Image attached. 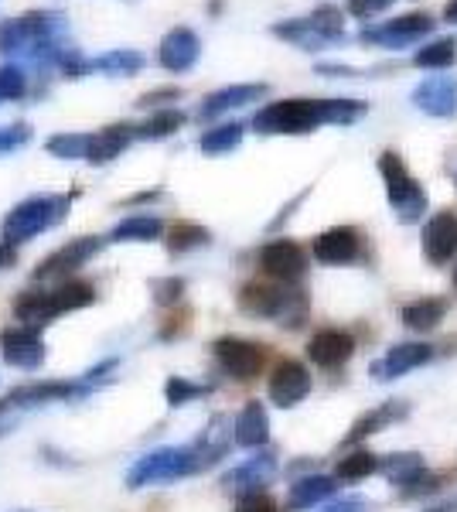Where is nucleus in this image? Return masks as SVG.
Returning a JSON list of instances; mask_svg holds the SVG:
<instances>
[{
    "label": "nucleus",
    "mask_w": 457,
    "mask_h": 512,
    "mask_svg": "<svg viewBox=\"0 0 457 512\" xmlns=\"http://www.w3.org/2000/svg\"><path fill=\"white\" fill-rule=\"evenodd\" d=\"M369 113V103L362 99H280V103H267L253 117V130L263 137L280 134H311L318 127H348L359 123Z\"/></svg>",
    "instance_id": "obj_1"
},
{
    "label": "nucleus",
    "mask_w": 457,
    "mask_h": 512,
    "mask_svg": "<svg viewBox=\"0 0 457 512\" xmlns=\"http://www.w3.org/2000/svg\"><path fill=\"white\" fill-rule=\"evenodd\" d=\"M239 308L253 318L277 321L284 328H301L307 318V297L294 284H277V280H249L239 291Z\"/></svg>",
    "instance_id": "obj_2"
},
{
    "label": "nucleus",
    "mask_w": 457,
    "mask_h": 512,
    "mask_svg": "<svg viewBox=\"0 0 457 512\" xmlns=\"http://www.w3.org/2000/svg\"><path fill=\"white\" fill-rule=\"evenodd\" d=\"M96 301V287L86 280H62L55 291H24L14 301V318L28 328L48 325L58 315H69V311H82Z\"/></svg>",
    "instance_id": "obj_3"
},
{
    "label": "nucleus",
    "mask_w": 457,
    "mask_h": 512,
    "mask_svg": "<svg viewBox=\"0 0 457 512\" xmlns=\"http://www.w3.org/2000/svg\"><path fill=\"white\" fill-rule=\"evenodd\" d=\"M69 205H72L69 195L24 198V202L14 205V209L4 216V222H0V239H4V243H14V246L28 243V239H35L41 233H48V229H55L58 222H65Z\"/></svg>",
    "instance_id": "obj_4"
},
{
    "label": "nucleus",
    "mask_w": 457,
    "mask_h": 512,
    "mask_svg": "<svg viewBox=\"0 0 457 512\" xmlns=\"http://www.w3.org/2000/svg\"><path fill=\"white\" fill-rule=\"evenodd\" d=\"M205 458L195 444H178V448H157L144 458H137V465L127 472V489H147V485H168L178 478L205 472Z\"/></svg>",
    "instance_id": "obj_5"
},
{
    "label": "nucleus",
    "mask_w": 457,
    "mask_h": 512,
    "mask_svg": "<svg viewBox=\"0 0 457 512\" xmlns=\"http://www.w3.org/2000/svg\"><path fill=\"white\" fill-rule=\"evenodd\" d=\"M379 175L386 181V198L393 205L396 219L413 226V222L423 219L427 212V192L420 188V181L410 175L406 161L396 151H382L379 154Z\"/></svg>",
    "instance_id": "obj_6"
},
{
    "label": "nucleus",
    "mask_w": 457,
    "mask_h": 512,
    "mask_svg": "<svg viewBox=\"0 0 457 512\" xmlns=\"http://www.w3.org/2000/svg\"><path fill=\"white\" fill-rule=\"evenodd\" d=\"M65 14L58 11H28L21 18L0 21V55H28L52 38H62Z\"/></svg>",
    "instance_id": "obj_7"
},
{
    "label": "nucleus",
    "mask_w": 457,
    "mask_h": 512,
    "mask_svg": "<svg viewBox=\"0 0 457 512\" xmlns=\"http://www.w3.org/2000/svg\"><path fill=\"white\" fill-rule=\"evenodd\" d=\"M96 390L82 376L76 379H41V383L18 386L0 400V417L21 414V410L48 407V403H65V400H82V396H93Z\"/></svg>",
    "instance_id": "obj_8"
},
{
    "label": "nucleus",
    "mask_w": 457,
    "mask_h": 512,
    "mask_svg": "<svg viewBox=\"0 0 457 512\" xmlns=\"http://www.w3.org/2000/svg\"><path fill=\"white\" fill-rule=\"evenodd\" d=\"M212 355H215V362H219L222 373L239 379V383L256 379L263 373V366H267V345L249 342V338H236V335L215 338Z\"/></svg>",
    "instance_id": "obj_9"
},
{
    "label": "nucleus",
    "mask_w": 457,
    "mask_h": 512,
    "mask_svg": "<svg viewBox=\"0 0 457 512\" xmlns=\"http://www.w3.org/2000/svg\"><path fill=\"white\" fill-rule=\"evenodd\" d=\"M103 246H106L103 236H76V239H69V243L58 246L52 256H45V260L38 263L35 284H41V280H65V277H72L76 270L86 267L93 256H99Z\"/></svg>",
    "instance_id": "obj_10"
},
{
    "label": "nucleus",
    "mask_w": 457,
    "mask_h": 512,
    "mask_svg": "<svg viewBox=\"0 0 457 512\" xmlns=\"http://www.w3.org/2000/svg\"><path fill=\"white\" fill-rule=\"evenodd\" d=\"M0 359L14 369L35 373V369L45 366V359H48L45 338H41L38 328H28V325L4 328V335H0Z\"/></svg>",
    "instance_id": "obj_11"
},
{
    "label": "nucleus",
    "mask_w": 457,
    "mask_h": 512,
    "mask_svg": "<svg viewBox=\"0 0 457 512\" xmlns=\"http://www.w3.org/2000/svg\"><path fill=\"white\" fill-rule=\"evenodd\" d=\"M311 253L324 267H348L365 256V236L355 226H331L311 243Z\"/></svg>",
    "instance_id": "obj_12"
},
{
    "label": "nucleus",
    "mask_w": 457,
    "mask_h": 512,
    "mask_svg": "<svg viewBox=\"0 0 457 512\" xmlns=\"http://www.w3.org/2000/svg\"><path fill=\"white\" fill-rule=\"evenodd\" d=\"M430 31H434V18H430V14H403V18L376 24V28H362L359 41H365V45H382V48H406V45L423 41Z\"/></svg>",
    "instance_id": "obj_13"
},
{
    "label": "nucleus",
    "mask_w": 457,
    "mask_h": 512,
    "mask_svg": "<svg viewBox=\"0 0 457 512\" xmlns=\"http://www.w3.org/2000/svg\"><path fill=\"white\" fill-rule=\"evenodd\" d=\"M280 472V461L273 451H256L253 458H246L243 465L229 468L226 475H222V489L232 492V495H253V492H263L267 485L277 478Z\"/></svg>",
    "instance_id": "obj_14"
},
{
    "label": "nucleus",
    "mask_w": 457,
    "mask_h": 512,
    "mask_svg": "<svg viewBox=\"0 0 457 512\" xmlns=\"http://www.w3.org/2000/svg\"><path fill=\"white\" fill-rule=\"evenodd\" d=\"M260 270L277 284H297L307 274V253L294 239H273L260 250Z\"/></svg>",
    "instance_id": "obj_15"
},
{
    "label": "nucleus",
    "mask_w": 457,
    "mask_h": 512,
    "mask_svg": "<svg viewBox=\"0 0 457 512\" xmlns=\"http://www.w3.org/2000/svg\"><path fill=\"white\" fill-rule=\"evenodd\" d=\"M434 359V345H427V342H400V345H393L382 359L372 362V379L376 383H393V379H400L406 373H413V369H420V366H427V362Z\"/></svg>",
    "instance_id": "obj_16"
},
{
    "label": "nucleus",
    "mask_w": 457,
    "mask_h": 512,
    "mask_svg": "<svg viewBox=\"0 0 457 512\" xmlns=\"http://www.w3.org/2000/svg\"><path fill=\"white\" fill-rule=\"evenodd\" d=\"M267 393L277 407H297L301 400H307L311 393V373H307L304 362L297 359H284L277 362V369L270 373V383H267Z\"/></svg>",
    "instance_id": "obj_17"
},
{
    "label": "nucleus",
    "mask_w": 457,
    "mask_h": 512,
    "mask_svg": "<svg viewBox=\"0 0 457 512\" xmlns=\"http://www.w3.org/2000/svg\"><path fill=\"white\" fill-rule=\"evenodd\" d=\"M413 106L427 117H457V79L454 76H427L413 89Z\"/></svg>",
    "instance_id": "obj_18"
},
{
    "label": "nucleus",
    "mask_w": 457,
    "mask_h": 512,
    "mask_svg": "<svg viewBox=\"0 0 457 512\" xmlns=\"http://www.w3.org/2000/svg\"><path fill=\"white\" fill-rule=\"evenodd\" d=\"M198 59H202V41H198V35L191 28H171L168 35L161 38V48H157L161 69L181 76V72L195 69Z\"/></svg>",
    "instance_id": "obj_19"
},
{
    "label": "nucleus",
    "mask_w": 457,
    "mask_h": 512,
    "mask_svg": "<svg viewBox=\"0 0 457 512\" xmlns=\"http://www.w3.org/2000/svg\"><path fill=\"white\" fill-rule=\"evenodd\" d=\"M457 253V212H437L423 226V256L434 267H447Z\"/></svg>",
    "instance_id": "obj_20"
},
{
    "label": "nucleus",
    "mask_w": 457,
    "mask_h": 512,
    "mask_svg": "<svg viewBox=\"0 0 457 512\" xmlns=\"http://www.w3.org/2000/svg\"><path fill=\"white\" fill-rule=\"evenodd\" d=\"M355 355V338L342 328H321L307 342V359L318 369H342Z\"/></svg>",
    "instance_id": "obj_21"
},
{
    "label": "nucleus",
    "mask_w": 457,
    "mask_h": 512,
    "mask_svg": "<svg viewBox=\"0 0 457 512\" xmlns=\"http://www.w3.org/2000/svg\"><path fill=\"white\" fill-rule=\"evenodd\" d=\"M267 93H270L267 82H239V86H222V89H215V93H209L202 99V106H198V120H215V117H222V113L239 110V106H246V103H260Z\"/></svg>",
    "instance_id": "obj_22"
},
{
    "label": "nucleus",
    "mask_w": 457,
    "mask_h": 512,
    "mask_svg": "<svg viewBox=\"0 0 457 512\" xmlns=\"http://www.w3.org/2000/svg\"><path fill=\"white\" fill-rule=\"evenodd\" d=\"M406 417H410V403H406V400H386V403H379V407L365 410V414L352 424V431H348L345 441L348 444H362L365 437H376V434L386 431V427L400 424V420H406Z\"/></svg>",
    "instance_id": "obj_23"
},
{
    "label": "nucleus",
    "mask_w": 457,
    "mask_h": 512,
    "mask_svg": "<svg viewBox=\"0 0 457 512\" xmlns=\"http://www.w3.org/2000/svg\"><path fill=\"white\" fill-rule=\"evenodd\" d=\"M270 441V417H267V407L260 400H249L239 417L232 420V444L239 448H249V451H260L263 444Z\"/></svg>",
    "instance_id": "obj_24"
},
{
    "label": "nucleus",
    "mask_w": 457,
    "mask_h": 512,
    "mask_svg": "<svg viewBox=\"0 0 457 512\" xmlns=\"http://www.w3.org/2000/svg\"><path fill=\"white\" fill-rule=\"evenodd\" d=\"M137 140V127L134 123H110V127L96 130L93 140H89V164H110L127 151Z\"/></svg>",
    "instance_id": "obj_25"
},
{
    "label": "nucleus",
    "mask_w": 457,
    "mask_h": 512,
    "mask_svg": "<svg viewBox=\"0 0 457 512\" xmlns=\"http://www.w3.org/2000/svg\"><path fill=\"white\" fill-rule=\"evenodd\" d=\"M338 492V482L328 475H304L297 482H290V492H287V512H307L321 502H328L331 495Z\"/></svg>",
    "instance_id": "obj_26"
},
{
    "label": "nucleus",
    "mask_w": 457,
    "mask_h": 512,
    "mask_svg": "<svg viewBox=\"0 0 457 512\" xmlns=\"http://www.w3.org/2000/svg\"><path fill=\"white\" fill-rule=\"evenodd\" d=\"M447 308H451V304H447L444 297H417V301L403 304L400 318H403V325L410 328V332L427 335L447 318Z\"/></svg>",
    "instance_id": "obj_27"
},
{
    "label": "nucleus",
    "mask_w": 457,
    "mask_h": 512,
    "mask_svg": "<svg viewBox=\"0 0 457 512\" xmlns=\"http://www.w3.org/2000/svg\"><path fill=\"white\" fill-rule=\"evenodd\" d=\"M273 35L277 38H284V41H290V45H297V48H304V52H318V48H324V45H335L324 31L314 24L311 18H294V21H277L273 24Z\"/></svg>",
    "instance_id": "obj_28"
},
{
    "label": "nucleus",
    "mask_w": 457,
    "mask_h": 512,
    "mask_svg": "<svg viewBox=\"0 0 457 512\" xmlns=\"http://www.w3.org/2000/svg\"><path fill=\"white\" fill-rule=\"evenodd\" d=\"M427 472V465H423V454L417 451H400V454H386V458H379V475L386 478L389 485H396V489H403V485H410L413 478Z\"/></svg>",
    "instance_id": "obj_29"
},
{
    "label": "nucleus",
    "mask_w": 457,
    "mask_h": 512,
    "mask_svg": "<svg viewBox=\"0 0 457 512\" xmlns=\"http://www.w3.org/2000/svg\"><path fill=\"white\" fill-rule=\"evenodd\" d=\"M164 233V222L157 216H127L123 222H116L106 236V243H154Z\"/></svg>",
    "instance_id": "obj_30"
},
{
    "label": "nucleus",
    "mask_w": 457,
    "mask_h": 512,
    "mask_svg": "<svg viewBox=\"0 0 457 512\" xmlns=\"http://www.w3.org/2000/svg\"><path fill=\"white\" fill-rule=\"evenodd\" d=\"M147 65V59L134 48H113V52L89 59V72H103V76H137Z\"/></svg>",
    "instance_id": "obj_31"
},
{
    "label": "nucleus",
    "mask_w": 457,
    "mask_h": 512,
    "mask_svg": "<svg viewBox=\"0 0 457 512\" xmlns=\"http://www.w3.org/2000/svg\"><path fill=\"white\" fill-rule=\"evenodd\" d=\"M246 127L243 123H219V127H209L202 137H198V151L202 154H229L243 144Z\"/></svg>",
    "instance_id": "obj_32"
},
{
    "label": "nucleus",
    "mask_w": 457,
    "mask_h": 512,
    "mask_svg": "<svg viewBox=\"0 0 457 512\" xmlns=\"http://www.w3.org/2000/svg\"><path fill=\"white\" fill-rule=\"evenodd\" d=\"M376 472H379V454L362 451V448L345 454V458H338V465H335L338 482H362V478H369Z\"/></svg>",
    "instance_id": "obj_33"
},
{
    "label": "nucleus",
    "mask_w": 457,
    "mask_h": 512,
    "mask_svg": "<svg viewBox=\"0 0 457 512\" xmlns=\"http://www.w3.org/2000/svg\"><path fill=\"white\" fill-rule=\"evenodd\" d=\"M185 120H188L185 113L174 110V106H168V110H157L147 123H140V127H137V137H140V140H164V137L178 134V130L185 127Z\"/></svg>",
    "instance_id": "obj_34"
},
{
    "label": "nucleus",
    "mask_w": 457,
    "mask_h": 512,
    "mask_svg": "<svg viewBox=\"0 0 457 512\" xmlns=\"http://www.w3.org/2000/svg\"><path fill=\"white\" fill-rule=\"evenodd\" d=\"M212 243V233L198 222H174L171 233H168V250L171 253H188V250H198V246H209Z\"/></svg>",
    "instance_id": "obj_35"
},
{
    "label": "nucleus",
    "mask_w": 457,
    "mask_h": 512,
    "mask_svg": "<svg viewBox=\"0 0 457 512\" xmlns=\"http://www.w3.org/2000/svg\"><path fill=\"white\" fill-rule=\"evenodd\" d=\"M89 140L93 134H55L45 140V151L52 158H62V161H86L89 158Z\"/></svg>",
    "instance_id": "obj_36"
},
{
    "label": "nucleus",
    "mask_w": 457,
    "mask_h": 512,
    "mask_svg": "<svg viewBox=\"0 0 457 512\" xmlns=\"http://www.w3.org/2000/svg\"><path fill=\"white\" fill-rule=\"evenodd\" d=\"M413 62H417L420 69H451L457 62V41L454 38L430 41V45H423L420 52L413 55Z\"/></svg>",
    "instance_id": "obj_37"
},
{
    "label": "nucleus",
    "mask_w": 457,
    "mask_h": 512,
    "mask_svg": "<svg viewBox=\"0 0 457 512\" xmlns=\"http://www.w3.org/2000/svg\"><path fill=\"white\" fill-rule=\"evenodd\" d=\"M212 386L205 383H191L185 376H171L168 383H164V396H168V407H185V403L198 400V396H209Z\"/></svg>",
    "instance_id": "obj_38"
},
{
    "label": "nucleus",
    "mask_w": 457,
    "mask_h": 512,
    "mask_svg": "<svg viewBox=\"0 0 457 512\" xmlns=\"http://www.w3.org/2000/svg\"><path fill=\"white\" fill-rule=\"evenodd\" d=\"M24 93H28V76H24V69L21 65H14V62H7V65H0V99H21Z\"/></svg>",
    "instance_id": "obj_39"
},
{
    "label": "nucleus",
    "mask_w": 457,
    "mask_h": 512,
    "mask_svg": "<svg viewBox=\"0 0 457 512\" xmlns=\"http://www.w3.org/2000/svg\"><path fill=\"white\" fill-rule=\"evenodd\" d=\"M31 140V127L28 123H11V127H0V154H11V151H21L24 144Z\"/></svg>",
    "instance_id": "obj_40"
},
{
    "label": "nucleus",
    "mask_w": 457,
    "mask_h": 512,
    "mask_svg": "<svg viewBox=\"0 0 457 512\" xmlns=\"http://www.w3.org/2000/svg\"><path fill=\"white\" fill-rule=\"evenodd\" d=\"M440 485H444V478L434 475V472H423V475L413 478L410 485H403L400 495H403V499H423V495H434V492H440Z\"/></svg>",
    "instance_id": "obj_41"
},
{
    "label": "nucleus",
    "mask_w": 457,
    "mask_h": 512,
    "mask_svg": "<svg viewBox=\"0 0 457 512\" xmlns=\"http://www.w3.org/2000/svg\"><path fill=\"white\" fill-rule=\"evenodd\" d=\"M151 291L157 304H178L181 294H185V280L181 277H164V280H151Z\"/></svg>",
    "instance_id": "obj_42"
},
{
    "label": "nucleus",
    "mask_w": 457,
    "mask_h": 512,
    "mask_svg": "<svg viewBox=\"0 0 457 512\" xmlns=\"http://www.w3.org/2000/svg\"><path fill=\"white\" fill-rule=\"evenodd\" d=\"M185 96V89L181 86H161V89H151V93H144L137 99V106H164V103H178V99ZM164 110H168V106H164Z\"/></svg>",
    "instance_id": "obj_43"
},
{
    "label": "nucleus",
    "mask_w": 457,
    "mask_h": 512,
    "mask_svg": "<svg viewBox=\"0 0 457 512\" xmlns=\"http://www.w3.org/2000/svg\"><path fill=\"white\" fill-rule=\"evenodd\" d=\"M393 4L396 0H348V14H352V18L369 21V18H376V14L389 11Z\"/></svg>",
    "instance_id": "obj_44"
},
{
    "label": "nucleus",
    "mask_w": 457,
    "mask_h": 512,
    "mask_svg": "<svg viewBox=\"0 0 457 512\" xmlns=\"http://www.w3.org/2000/svg\"><path fill=\"white\" fill-rule=\"evenodd\" d=\"M236 512H280V509L267 492H253V495H243V499H239Z\"/></svg>",
    "instance_id": "obj_45"
},
{
    "label": "nucleus",
    "mask_w": 457,
    "mask_h": 512,
    "mask_svg": "<svg viewBox=\"0 0 457 512\" xmlns=\"http://www.w3.org/2000/svg\"><path fill=\"white\" fill-rule=\"evenodd\" d=\"M372 506L362 499V495H345V499H338V502H328L321 512H369Z\"/></svg>",
    "instance_id": "obj_46"
},
{
    "label": "nucleus",
    "mask_w": 457,
    "mask_h": 512,
    "mask_svg": "<svg viewBox=\"0 0 457 512\" xmlns=\"http://www.w3.org/2000/svg\"><path fill=\"white\" fill-rule=\"evenodd\" d=\"M14 263H18V246L0 239V270H11Z\"/></svg>",
    "instance_id": "obj_47"
},
{
    "label": "nucleus",
    "mask_w": 457,
    "mask_h": 512,
    "mask_svg": "<svg viewBox=\"0 0 457 512\" xmlns=\"http://www.w3.org/2000/svg\"><path fill=\"white\" fill-rule=\"evenodd\" d=\"M154 198H161V192H140L134 198H127V205H140V202H154Z\"/></svg>",
    "instance_id": "obj_48"
},
{
    "label": "nucleus",
    "mask_w": 457,
    "mask_h": 512,
    "mask_svg": "<svg viewBox=\"0 0 457 512\" xmlns=\"http://www.w3.org/2000/svg\"><path fill=\"white\" fill-rule=\"evenodd\" d=\"M444 21L457 24V0H447V7H444Z\"/></svg>",
    "instance_id": "obj_49"
},
{
    "label": "nucleus",
    "mask_w": 457,
    "mask_h": 512,
    "mask_svg": "<svg viewBox=\"0 0 457 512\" xmlns=\"http://www.w3.org/2000/svg\"><path fill=\"white\" fill-rule=\"evenodd\" d=\"M423 512H457V499L454 502H444V506H434V509H423Z\"/></svg>",
    "instance_id": "obj_50"
},
{
    "label": "nucleus",
    "mask_w": 457,
    "mask_h": 512,
    "mask_svg": "<svg viewBox=\"0 0 457 512\" xmlns=\"http://www.w3.org/2000/svg\"><path fill=\"white\" fill-rule=\"evenodd\" d=\"M454 287H457V267H454Z\"/></svg>",
    "instance_id": "obj_51"
},
{
    "label": "nucleus",
    "mask_w": 457,
    "mask_h": 512,
    "mask_svg": "<svg viewBox=\"0 0 457 512\" xmlns=\"http://www.w3.org/2000/svg\"><path fill=\"white\" fill-rule=\"evenodd\" d=\"M21 512H24V509H21Z\"/></svg>",
    "instance_id": "obj_52"
}]
</instances>
